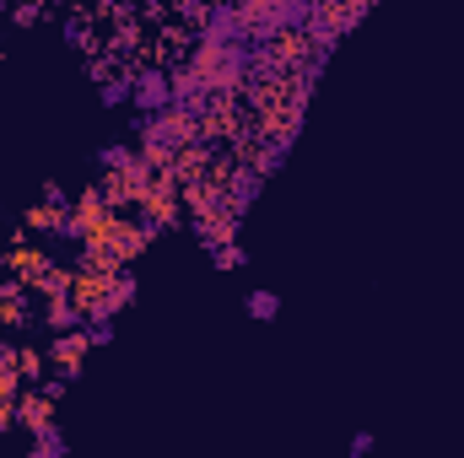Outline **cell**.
<instances>
[{
	"instance_id": "obj_21",
	"label": "cell",
	"mask_w": 464,
	"mask_h": 458,
	"mask_svg": "<svg viewBox=\"0 0 464 458\" xmlns=\"http://www.w3.org/2000/svg\"><path fill=\"white\" fill-rule=\"evenodd\" d=\"M211 264H217V270H243V264H248V248H237V237H232L222 248H211Z\"/></svg>"
},
{
	"instance_id": "obj_28",
	"label": "cell",
	"mask_w": 464,
	"mask_h": 458,
	"mask_svg": "<svg viewBox=\"0 0 464 458\" xmlns=\"http://www.w3.org/2000/svg\"><path fill=\"white\" fill-rule=\"evenodd\" d=\"M5 16H11V0H0V22H5Z\"/></svg>"
},
{
	"instance_id": "obj_23",
	"label": "cell",
	"mask_w": 464,
	"mask_h": 458,
	"mask_svg": "<svg viewBox=\"0 0 464 458\" xmlns=\"http://www.w3.org/2000/svg\"><path fill=\"white\" fill-rule=\"evenodd\" d=\"M5 22H16V27H38L44 22V5H22V0H11V16Z\"/></svg>"
},
{
	"instance_id": "obj_3",
	"label": "cell",
	"mask_w": 464,
	"mask_h": 458,
	"mask_svg": "<svg viewBox=\"0 0 464 458\" xmlns=\"http://www.w3.org/2000/svg\"><path fill=\"white\" fill-rule=\"evenodd\" d=\"M151 237H157V227H151V222H140V216H130V211H109L103 232H98V237H87V243H103L114 259L135 264V259L151 248Z\"/></svg>"
},
{
	"instance_id": "obj_17",
	"label": "cell",
	"mask_w": 464,
	"mask_h": 458,
	"mask_svg": "<svg viewBox=\"0 0 464 458\" xmlns=\"http://www.w3.org/2000/svg\"><path fill=\"white\" fill-rule=\"evenodd\" d=\"M243 313H248L254 324H270V319L281 313V297H276L270 286H254V291H248V302H243Z\"/></svg>"
},
{
	"instance_id": "obj_13",
	"label": "cell",
	"mask_w": 464,
	"mask_h": 458,
	"mask_svg": "<svg viewBox=\"0 0 464 458\" xmlns=\"http://www.w3.org/2000/svg\"><path fill=\"white\" fill-rule=\"evenodd\" d=\"M27 324H33L27 286H22V291H5V297H0V329H5V335H16V329H27Z\"/></svg>"
},
{
	"instance_id": "obj_20",
	"label": "cell",
	"mask_w": 464,
	"mask_h": 458,
	"mask_svg": "<svg viewBox=\"0 0 464 458\" xmlns=\"http://www.w3.org/2000/svg\"><path fill=\"white\" fill-rule=\"evenodd\" d=\"M173 11H179V22H184L189 33H200L206 16H211V0H173Z\"/></svg>"
},
{
	"instance_id": "obj_9",
	"label": "cell",
	"mask_w": 464,
	"mask_h": 458,
	"mask_svg": "<svg viewBox=\"0 0 464 458\" xmlns=\"http://www.w3.org/2000/svg\"><path fill=\"white\" fill-rule=\"evenodd\" d=\"M54 421H60V399L54 394H44V388H22L16 394V426L22 432H44Z\"/></svg>"
},
{
	"instance_id": "obj_7",
	"label": "cell",
	"mask_w": 464,
	"mask_h": 458,
	"mask_svg": "<svg viewBox=\"0 0 464 458\" xmlns=\"http://www.w3.org/2000/svg\"><path fill=\"white\" fill-rule=\"evenodd\" d=\"M103 222H109V200H103V189L92 184L87 195H76V200H71L65 237H71V243H87V237H98V232H103Z\"/></svg>"
},
{
	"instance_id": "obj_19",
	"label": "cell",
	"mask_w": 464,
	"mask_h": 458,
	"mask_svg": "<svg viewBox=\"0 0 464 458\" xmlns=\"http://www.w3.org/2000/svg\"><path fill=\"white\" fill-rule=\"evenodd\" d=\"M44 367H49V356H44V350H33V345H16V372H22V383H44V377H49Z\"/></svg>"
},
{
	"instance_id": "obj_27",
	"label": "cell",
	"mask_w": 464,
	"mask_h": 458,
	"mask_svg": "<svg viewBox=\"0 0 464 458\" xmlns=\"http://www.w3.org/2000/svg\"><path fill=\"white\" fill-rule=\"evenodd\" d=\"M44 200H49V205H71V200H65V189H60L54 178H44Z\"/></svg>"
},
{
	"instance_id": "obj_6",
	"label": "cell",
	"mask_w": 464,
	"mask_h": 458,
	"mask_svg": "<svg viewBox=\"0 0 464 458\" xmlns=\"http://www.w3.org/2000/svg\"><path fill=\"white\" fill-rule=\"evenodd\" d=\"M44 356H49V367H54V372L65 377V383H71V377H82V372H87V356H92L87 324H82V329H54Z\"/></svg>"
},
{
	"instance_id": "obj_8",
	"label": "cell",
	"mask_w": 464,
	"mask_h": 458,
	"mask_svg": "<svg viewBox=\"0 0 464 458\" xmlns=\"http://www.w3.org/2000/svg\"><path fill=\"white\" fill-rule=\"evenodd\" d=\"M195 38H217V43H248V22L237 11V0H211V16Z\"/></svg>"
},
{
	"instance_id": "obj_22",
	"label": "cell",
	"mask_w": 464,
	"mask_h": 458,
	"mask_svg": "<svg viewBox=\"0 0 464 458\" xmlns=\"http://www.w3.org/2000/svg\"><path fill=\"white\" fill-rule=\"evenodd\" d=\"M135 162V151L124 146V140H109V146H98V167H130Z\"/></svg>"
},
{
	"instance_id": "obj_4",
	"label": "cell",
	"mask_w": 464,
	"mask_h": 458,
	"mask_svg": "<svg viewBox=\"0 0 464 458\" xmlns=\"http://www.w3.org/2000/svg\"><path fill=\"white\" fill-rule=\"evenodd\" d=\"M0 270H5V275H16L27 291H38V286H44V275L54 270V259H49V248L27 243V227H22L16 237H11V248L0 253Z\"/></svg>"
},
{
	"instance_id": "obj_15",
	"label": "cell",
	"mask_w": 464,
	"mask_h": 458,
	"mask_svg": "<svg viewBox=\"0 0 464 458\" xmlns=\"http://www.w3.org/2000/svg\"><path fill=\"white\" fill-rule=\"evenodd\" d=\"M130 71H109L103 81H98V98H103V109H130Z\"/></svg>"
},
{
	"instance_id": "obj_26",
	"label": "cell",
	"mask_w": 464,
	"mask_h": 458,
	"mask_svg": "<svg viewBox=\"0 0 464 458\" xmlns=\"http://www.w3.org/2000/svg\"><path fill=\"white\" fill-rule=\"evenodd\" d=\"M346 448H351V458H367L372 448H378V437H372V432H356V437H351Z\"/></svg>"
},
{
	"instance_id": "obj_5",
	"label": "cell",
	"mask_w": 464,
	"mask_h": 458,
	"mask_svg": "<svg viewBox=\"0 0 464 458\" xmlns=\"http://www.w3.org/2000/svg\"><path fill=\"white\" fill-rule=\"evenodd\" d=\"M130 109L135 114H157V109H168L173 103V81H168V71L157 65V60H135L130 65Z\"/></svg>"
},
{
	"instance_id": "obj_12",
	"label": "cell",
	"mask_w": 464,
	"mask_h": 458,
	"mask_svg": "<svg viewBox=\"0 0 464 458\" xmlns=\"http://www.w3.org/2000/svg\"><path fill=\"white\" fill-rule=\"evenodd\" d=\"M87 319H82V308L71 302V291H60V297H44V329H82Z\"/></svg>"
},
{
	"instance_id": "obj_1",
	"label": "cell",
	"mask_w": 464,
	"mask_h": 458,
	"mask_svg": "<svg viewBox=\"0 0 464 458\" xmlns=\"http://www.w3.org/2000/svg\"><path fill=\"white\" fill-rule=\"evenodd\" d=\"M189 65L206 81V92H243L248 71H254V49L248 43H217V38H195L189 43Z\"/></svg>"
},
{
	"instance_id": "obj_18",
	"label": "cell",
	"mask_w": 464,
	"mask_h": 458,
	"mask_svg": "<svg viewBox=\"0 0 464 458\" xmlns=\"http://www.w3.org/2000/svg\"><path fill=\"white\" fill-rule=\"evenodd\" d=\"M65 453H71V443H65L60 421H54V426H44V432H33V458H65Z\"/></svg>"
},
{
	"instance_id": "obj_24",
	"label": "cell",
	"mask_w": 464,
	"mask_h": 458,
	"mask_svg": "<svg viewBox=\"0 0 464 458\" xmlns=\"http://www.w3.org/2000/svg\"><path fill=\"white\" fill-rule=\"evenodd\" d=\"M87 340H92V350L114 345V319H87Z\"/></svg>"
},
{
	"instance_id": "obj_14",
	"label": "cell",
	"mask_w": 464,
	"mask_h": 458,
	"mask_svg": "<svg viewBox=\"0 0 464 458\" xmlns=\"http://www.w3.org/2000/svg\"><path fill=\"white\" fill-rule=\"evenodd\" d=\"M60 27H65V43H71L76 54H87V60H92V54L103 49V38L92 33V22H87V16H71V22H60Z\"/></svg>"
},
{
	"instance_id": "obj_11",
	"label": "cell",
	"mask_w": 464,
	"mask_h": 458,
	"mask_svg": "<svg viewBox=\"0 0 464 458\" xmlns=\"http://www.w3.org/2000/svg\"><path fill=\"white\" fill-rule=\"evenodd\" d=\"M65 222H71V205H49V200H33L27 211H22V227L38 232V237H65Z\"/></svg>"
},
{
	"instance_id": "obj_2",
	"label": "cell",
	"mask_w": 464,
	"mask_h": 458,
	"mask_svg": "<svg viewBox=\"0 0 464 458\" xmlns=\"http://www.w3.org/2000/svg\"><path fill=\"white\" fill-rule=\"evenodd\" d=\"M135 216L151 222L157 232H173L184 222V184L173 173H151L146 189H140V200H135Z\"/></svg>"
},
{
	"instance_id": "obj_16",
	"label": "cell",
	"mask_w": 464,
	"mask_h": 458,
	"mask_svg": "<svg viewBox=\"0 0 464 458\" xmlns=\"http://www.w3.org/2000/svg\"><path fill=\"white\" fill-rule=\"evenodd\" d=\"M135 286H140V281L130 275V264H124L119 275H109V319H119V313L135 302Z\"/></svg>"
},
{
	"instance_id": "obj_30",
	"label": "cell",
	"mask_w": 464,
	"mask_h": 458,
	"mask_svg": "<svg viewBox=\"0 0 464 458\" xmlns=\"http://www.w3.org/2000/svg\"><path fill=\"white\" fill-rule=\"evenodd\" d=\"M0 335H5V329H0Z\"/></svg>"
},
{
	"instance_id": "obj_29",
	"label": "cell",
	"mask_w": 464,
	"mask_h": 458,
	"mask_svg": "<svg viewBox=\"0 0 464 458\" xmlns=\"http://www.w3.org/2000/svg\"><path fill=\"white\" fill-rule=\"evenodd\" d=\"M0 60H5V49H0Z\"/></svg>"
},
{
	"instance_id": "obj_25",
	"label": "cell",
	"mask_w": 464,
	"mask_h": 458,
	"mask_svg": "<svg viewBox=\"0 0 464 458\" xmlns=\"http://www.w3.org/2000/svg\"><path fill=\"white\" fill-rule=\"evenodd\" d=\"M168 5H173V0H140V5H135V16H140V22H162V16H168Z\"/></svg>"
},
{
	"instance_id": "obj_10",
	"label": "cell",
	"mask_w": 464,
	"mask_h": 458,
	"mask_svg": "<svg viewBox=\"0 0 464 458\" xmlns=\"http://www.w3.org/2000/svg\"><path fill=\"white\" fill-rule=\"evenodd\" d=\"M189 227H195V243L211 253V248H222V243L237 237V211L217 205V211H206V216H189Z\"/></svg>"
}]
</instances>
